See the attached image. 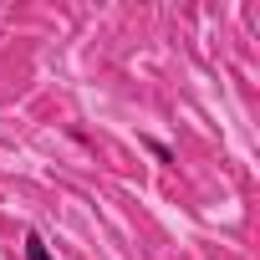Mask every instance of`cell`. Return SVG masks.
I'll list each match as a JSON object with an SVG mask.
<instances>
[{"label": "cell", "instance_id": "1", "mask_svg": "<svg viewBox=\"0 0 260 260\" xmlns=\"http://www.w3.org/2000/svg\"><path fill=\"white\" fill-rule=\"evenodd\" d=\"M26 260H56V255L46 250V240H41V235H26Z\"/></svg>", "mask_w": 260, "mask_h": 260}, {"label": "cell", "instance_id": "2", "mask_svg": "<svg viewBox=\"0 0 260 260\" xmlns=\"http://www.w3.org/2000/svg\"><path fill=\"white\" fill-rule=\"evenodd\" d=\"M148 153H153L158 164H174V148H169V143H158V138H148Z\"/></svg>", "mask_w": 260, "mask_h": 260}]
</instances>
